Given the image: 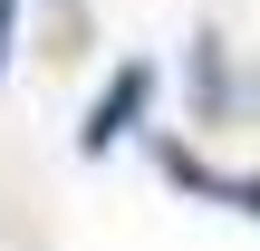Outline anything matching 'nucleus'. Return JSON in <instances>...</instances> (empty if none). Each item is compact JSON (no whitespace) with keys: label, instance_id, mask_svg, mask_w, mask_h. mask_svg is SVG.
Instances as JSON below:
<instances>
[{"label":"nucleus","instance_id":"1","mask_svg":"<svg viewBox=\"0 0 260 251\" xmlns=\"http://www.w3.org/2000/svg\"><path fill=\"white\" fill-rule=\"evenodd\" d=\"M145 106H154V68H145V58H125V68L106 77V97L87 106V126H77V145H87V155H106L116 135H135V116H145Z\"/></svg>","mask_w":260,"mask_h":251},{"label":"nucleus","instance_id":"2","mask_svg":"<svg viewBox=\"0 0 260 251\" xmlns=\"http://www.w3.org/2000/svg\"><path fill=\"white\" fill-rule=\"evenodd\" d=\"M193 77H203V116H232V97H241V87H232V58H222V39H212V29L193 39Z\"/></svg>","mask_w":260,"mask_h":251},{"label":"nucleus","instance_id":"3","mask_svg":"<svg viewBox=\"0 0 260 251\" xmlns=\"http://www.w3.org/2000/svg\"><path fill=\"white\" fill-rule=\"evenodd\" d=\"M10 39H19V0H0V68H10Z\"/></svg>","mask_w":260,"mask_h":251}]
</instances>
